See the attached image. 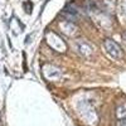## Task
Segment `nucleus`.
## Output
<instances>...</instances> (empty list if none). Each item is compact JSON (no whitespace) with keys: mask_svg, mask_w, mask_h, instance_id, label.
Wrapping results in <instances>:
<instances>
[{"mask_svg":"<svg viewBox=\"0 0 126 126\" xmlns=\"http://www.w3.org/2000/svg\"><path fill=\"white\" fill-rule=\"evenodd\" d=\"M103 47L106 49V52L115 59H120L122 58L124 53H122V49L121 47L116 43V42H113L112 39H106L103 42Z\"/></svg>","mask_w":126,"mask_h":126,"instance_id":"f257e3e1","label":"nucleus"},{"mask_svg":"<svg viewBox=\"0 0 126 126\" xmlns=\"http://www.w3.org/2000/svg\"><path fill=\"white\" fill-rule=\"evenodd\" d=\"M62 14L67 18L68 22H72V23L75 22V20H77V18H78L77 10H76L75 8H69V6H67L64 10H63V13H62Z\"/></svg>","mask_w":126,"mask_h":126,"instance_id":"7ed1b4c3","label":"nucleus"},{"mask_svg":"<svg viewBox=\"0 0 126 126\" xmlns=\"http://www.w3.org/2000/svg\"><path fill=\"white\" fill-rule=\"evenodd\" d=\"M46 39H47V43L54 50H57V52H64L66 50L64 42L62 40V38L59 35H57L56 33H53V32H49V33L47 34Z\"/></svg>","mask_w":126,"mask_h":126,"instance_id":"f03ea898","label":"nucleus"},{"mask_svg":"<svg viewBox=\"0 0 126 126\" xmlns=\"http://www.w3.org/2000/svg\"><path fill=\"white\" fill-rule=\"evenodd\" d=\"M78 50H79V53L81 54H83V56H90L91 53H92V47L91 46H88L87 43H85V42H83V43H82V42H79V43H78Z\"/></svg>","mask_w":126,"mask_h":126,"instance_id":"20e7f679","label":"nucleus"}]
</instances>
